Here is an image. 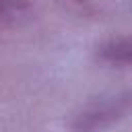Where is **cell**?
Returning <instances> with one entry per match:
<instances>
[{
	"label": "cell",
	"instance_id": "6da1fadb",
	"mask_svg": "<svg viewBox=\"0 0 132 132\" xmlns=\"http://www.w3.org/2000/svg\"><path fill=\"white\" fill-rule=\"evenodd\" d=\"M132 111V91H107L87 101L72 120L74 132H103Z\"/></svg>",
	"mask_w": 132,
	"mask_h": 132
},
{
	"label": "cell",
	"instance_id": "7a4b0ae2",
	"mask_svg": "<svg viewBox=\"0 0 132 132\" xmlns=\"http://www.w3.org/2000/svg\"><path fill=\"white\" fill-rule=\"evenodd\" d=\"M97 54L103 62L109 64H132V37H113L97 47Z\"/></svg>",
	"mask_w": 132,
	"mask_h": 132
},
{
	"label": "cell",
	"instance_id": "3957f363",
	"mask_svg": "<svg viewBox=\"0 0 132 132\" xmlns=\"http://www.w3.org/2000/svg\"><path fill=\"white\" fill-rule=\"evenodd\" d=\"M33 16V6L29 0H0V23L21 25Z\"/></svg>",
	"mask_w": 132,
	"mask_h": 132
}]
</instances>
